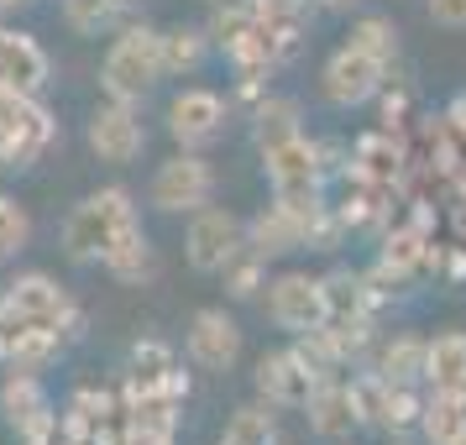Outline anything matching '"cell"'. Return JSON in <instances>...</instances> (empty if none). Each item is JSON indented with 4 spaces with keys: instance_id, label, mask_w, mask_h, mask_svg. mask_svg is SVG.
Wrapping results in <instances>:
<instances>
[{
    "instance_id": "obj_33",
    "label": "cell",
    "mask_w": 466,
    "mask_h": 445,
    "mask_svg": "<svg viewBox=\"0 0 466 445\" xmlns=\"http://www.w3.org/2000/svg\"><path fill=\"white\" fill-rule=\"evenodd\" d=\"M205 5H220V0H205Z\"/></svg>"
},
{
    "instance_id": "obj_22",
    "label": "cell",
    "mask_w": 466,
    "mask_h": 445,
    "mask_svg": "<svg viewBox=\"0 0 466 445\" xmlns=\"http://www.w3.org/2000/svg\"><path fill=\"white\" fill-rule=\"evenodd\" d=\"M210 32L205 26L178 22L163 32V74H199V64L210 58Z\"/></svg>"
},
{
    "instance_id": "obj_31",
    "label": "cell",
    "mask_w": 466,
    "mask_h": 445,
    "mask_svg": "<svg viewBox=\"0 0 466 445\" xmlns=\"http://www.w3.org/2000/svg\"><path fill=\"white\" fill-rule=\"evenodd\" d=\"M22 5H32V0H0V16H11V11H22Z\"/></svg>"
},
{
    "instance_id": "obj_26",
    "label": "cell",
    "mask_w": 466,
    "mask_h": 445,
    "mask_svg": "<svg viewBox=\"0 0 466 445\" xmlns=\"http://www.w3.org/2000/svg\"><path fill=\"white\" fill-rule=\"evenodd\" d=\"M346 43L361 47V53H372V58H382V64H393L399 58V26L388 22V16H361V22H351V37Z\"/></svg>"
},
{
    "instance_id": "obj_2",
    "label": "cell",
    "mask_w": 466,
    "mask_h": 445,
    "mask_svg": "<svg viewBox=\"0 0 466 445\" xmlns=\"http://www.w3.org/2000/svg\"><path fill=\"white\" fill-rule=\"evenodd\" d=\"M163 74V32L147 22L121 26V37H110L106 58H100V89L106 100H127V106H142Z\"/></svg>"
},
{
    "instance_id": "obj_23",
    "label": "cell",
    "mask_w": 466,
    "mask_h": 445,
    "mask_svg": "<svg viewBox=\"0 0 466 445\" xmlns=\"http://www.w3.org/2000/svg\"><path fill=\"white\" fill-rule=\"evenodd\" d=\"M226 440L236 445H283V435H278V420L268 414V403H241L231 420H226Z\"/></svg>"
},
{
    "instance_id": "obj_1",
    "label": "cell",
    "mask_w": 466,
    "mask_h": 445,
    "mask_svg": "<svg viewBox=\"0 0 466 445\" xmlns=\"http://www.w3.org/2000/svg\"><path fill=\"white\" fill-rule=\"evenodd\" d=\"M131 226H142L137 220V199H131V189H121V184H106V189L85 194L74 210L64 215V231H58V247H64L68 262H100V257L121 241V236L131 231Z\"/></svg>"
},
{
    "instance_id": "obj_13",
    "label": "cell",
    "mask_w": 466,
    "mask_h": 445,
    "mask_svg": "<svg viewBox=\"0 0 466 445\" xmlns=\"http://www.w3.org/2000/svg\"><path fill=\"white\" fill-rule=\"evenodd\" d=\"M47 79H53V64L43 43L22 26L0 22V95H43Z\"/></svg>"
},
{
    "instance_id": "obj_25",
    "label": "cell",
    "mask_w": 466,
    "mask_h": 445,
    "mask_svg": "<svg viewBox=\"0 0 466 445\" xmlns=\"http://www.w3.org/2000/svg\"><path fill=\"white\" fill-rule=\"evenodd\" d=\"M121 5L127 0H64V22L79 37H100V32H110L121 22Z\"/></svg>"
},
{
    "instance_id": "obj_15",
    "label": "cell",
    "mask_w": 466,
    "mask_h": 445,
    "mask_svg": "<svg viewBox=\"0 0 466 445\" xmlns=\"http://www.w3.org/2000/svg\"><path fill=\"white\" fill-rule=\"evenodd\" d=\"M304 420H309V430H315L319 440H340V435H351V430H357L351 382L325 378L315 393H309V403H304Z\"/></svg>"
},
{
    "instance_id": "obj_16",
    "label": "cell",
    "mask_w": 466,
    "mask_h": 445,
    "mask_svg": "<svg viewBox=\"0 0 466 445\" xmlns=\"http://www.w3.org/2000/svg\"><path fill=\"white\" fill-rule=\"evenodd\" d=\"M424 388L466 393V330H441L424 340Z\"/></svg>"
},
{
    "instance_id": "obj_20",
    "label": "cell",
    "mask_w": 466,
    "mask_h": 445,
    "mask_svg": "<svg viewBox=\"0 0 466 445\" xmlns=\"http://www.w3.org/2000/svg\"><path fill=\"white\" fill-rule=\"evenodd\" d=\"M100 268H106L116 283H142V278H152V273H157V252H152L147 231H142V226H131V231L121 236L106 257H100Z\"/></svg>"
},
{
    "instance_id": "obj_9",
    "label": "cell",
    "mask_w": 466,
    "mask_h": 445,
    "mask_svg": "<svg viewBox=\"0 0 466 445\" xmlns=\"http://www.w3.org/2000/svg\"><path fill=\"white\" fill-rule=\"evenodd\" d=\"M268 319L289 336H309L325 325V288L315 273H278L268 278Z\"/></svg>"
},
{
    "instance_id": "obj_6",
    "label": "cell",
    "mask_w": 466,
    "mask_h": 445,
    "mask_svg": "<svg viewBox=\"0 0 466 445\" xmlns=\"http://www.w3.org/2000/svg\"><path fill=\"white\" fill-rule=\"evenodd\" d=\"M85 142H89V152H95L100 163H110V168H131V163L147 152V126H142L137 106H127V100H106V106L89 110Z\"/></svg>"
},
{
    "instance_id": "obj_11",
    "label": "cell",
    "mask_w": 466,
    "mask_h": 445,
    "mask_svg": "<svg viewBox=\"0 0 466 445\" xmlns=\"http://www.w3.org/2000/svg\"><path fill=\"white\" fill-rule=\"evenodd\" d=\"M226 121H231V106L205 85L178 89V95L168 100V137L178 142V147H189V152H205L210 142H220Z\"/></svg>"
},
{
    "instance_id": "obj_29",
    "label": "cell",
    "mask_w": 466,
    "mask_h": 445,
    "mask_svg": "<svg viewBox=\"0 0 466 445\" xmlns=\"http://www.w3.org/2000/svg\"><path fill=\"white\" fill-rule=\"evenodd\" d=\"M424 11L445 32H466V0H424Z\"/></svg>"
},
{
    "instance_id": "obj_32",
    "label": "cell",
    "mask_w": 466,
    "mask_h": 445,
    "mask_svg": "<svg viewBox=\"0 0 466 445\" xmlns=\"http://www.w3.org/2000/svg\"><path fill=\"white\" fill-rule=\"evenodd\" d=\"M220 445H236V440H226V435H220Z\"/></svg>"
},
{
    "instance_id": "obj_24",
    "label": "cell",
    "mask_w": 466,
    "mask_h": 445,
    "mask_svg": "<svg viewBox=\"0 0 466 445\" xmlns=\"http://www.w3.org/2000/svg\"><path fill=\"white\" fill-rule=\"evenodd\" d=\"M32 236H37V220L26 210L16 194H0V262H11V257H22L32 247Z\"/></svg>"
},
{
    "instance_id": "obj_21",
    "label": "cell",
    "mask_w": 466,
    "mask_h": 445,
    "mask_svg": "<svg viewBox=\"0 0 466 445\" xmlns=\"http://www.w3.org/2000/svg\"><path fill=\"white\" fill-rule=\"evenodd\" d=\"M372 372L382 382H393V388H420L424 382V340L420 336H393L382 340L378 361H372Z\"/></svg>"
},
{
    "instance_id": "obj_30",
    "label": "cell",
    "mask_w": 466,
    "mask_h": 445,
    "mask_svg": "<svg viewBox=\"0 0 466 445\" xmlns=\"http://www.w3.org/2000/svg\"><path fill=\"white\" fill-rule=\"evenodd\" d=\"M309 5H319V11H351V5H361V0H309Z\"/></svg>"
},
{
    "instance_id": "obj_19",
    "label": "cell",
    "mask_w": 466,
    "mask_h": 445,
    "mask_svg": "<svg viewBox=\"0 0 466 445\" xmlns=\"http://www.w3.org/2000/svg\"><path fill=\"white\" fill-rule=\"evenodd\" d=\"M319 288H325V325H336V330H346V325H361L367 319V278L357 273H330L319 278Z\"/></svg>"
},
{
    "instance_id": "obj_8",
    "label": "cell",
    "mask_w": 466,
    "mask_h": 445,
    "mask_svg": "<svg viewBox=\"0 0 466 445\" xmlns=\"http://www.w3.org/2000/svg\"><path fill=\"white\" fill-rule=\"evenodd\" d=\"M247 247V220L220 205H205V210L189 215V231H184V257H189L194 273H220L236 252Z\"/></svg>"
},
{
    "instance_id": "obj_3",
    "label": "cell",
    "mask_w": 466,
    "mask_h": 445,
    "mask_svg": "<svg viewBox=\"0 0 466 445\" xmlns=\"http://www.w3.org/2000/svg\"><path fill=\"white\" fill-rule=\"evenodd\" d=\"M58 142V121L43 95H0V168L22 173Z\"/></svg>"
},
{
    "instance_id": "obj_4",
    "label": "cell",
    "mask_w": 466,
    "mask_h": 445,
    "mask_svg": "<svg viewBox=\"0 0 466 445\" xmlns=\"http://www.w3.org/2000/svg\"><path fill=\"white\" fill-rule=\"evenodd\" d=\"M210 199H215V168L205 152H189V147H178L168 163H157L147 184V205L157 215H194Z\"/></svg>"
},
{
    "instance_id": "obj_7",
    "label": "cell",
    "mask_w": 466,
    "mask_h": 445,
    "mask_svg": "<svg viewBox=\"0 0 466 445\" xmlns=\"http://www.w3.org/2000/svg\"><path fill=\"white\" fill-rule=\"evenodd\" d=\"M382 85H388V64L372 58V53H361V47H351V43H340L325 58V68H319V89H325V100L336 110L367 106L372 95H382Z\"/></svg>"
},
{
    "instance_id": "obj_18",
    "label": "cell",
    "mask_w": 466,
    "mask_h": 445,
    "mask_svg": "<svg viewBox=\"0 0 466 445\" xmlns=\"http://www.w3.org/2000/svg\"><path fill=\"white\" fill-rule=\"evenodd\" d=\"M299 131H304V110H299L294 95H268V100H257V110H252L257 152L278 147V142H289V137H299Z\"/></svg>"
},
{
    "instance_id": "obj_27",
    "label": "cell",
    "mask_w": 466,
    "mask_h": 445,
    "mask_svg": "<svg viewBox=\"0 0 466 445\" xmlns=\"http://www.w3.org/2000/svg\"><path fill=\"white\" fill-rule=\"evenodd\" d=\"M220 278H226V294L231 298H252L257 288H268V257H257V252H241L220 268Z\"/></svg>"
},
{
    "instance_id": "obj_17",
    "label": "cell",
    "mask_w": 466,
    "mask_h": 445,
    "mask_svg": "<svg viewBox=\"0 0 466 445\" xmlns=\"http://www.w3.org/2000/svg\"><path fill=\"white\" fill-rule=\"evenodd\" d=\"M304 247V226H299V215H289L283 205H262V210L247 220V252H257V257H283V252H299Z\"/></svg>"
},
{
    "instance_id": "obj_28",
    "label": "cell",
    "mask_w": 466,
    "mask_h": 445,
    "mask_svg": "<svg viewBox=\"0 0 466 445\" xmlns=\"http://www.w3.org/2000/svg\"><path fill=\"white\" fill-rule=\"evenodd\" d=\"M420 409H424V399L414 388H393V393H388V424H382V430H409V424H420Z\"/></svg>"
},
{
    "instance_id": "obj_5",
    "label": "cell",
    "mask_w": 466,
    "mask_h": 445,
    "mask_svg": "<svg viewBox=\"0 0 466 445\" xmlns=\"http://www.w3.org/2000/svg\"><path fill=\"white\" fill-rule=\"evenodd\" d=\"M0 315L22 319V325H47L58 336H74V325H79L74 298H68V288L53 273H16L5 283V294H0Z\"/></svg>"
},
{
    "instance_id": "obj_14",
    "label": "cell",
    "mask_w": 466,
    "mask_h": 445,
    "mask_svg": "<svg viewBox=\"0 0 466 445\" xmlns=\"http://www.w3.org/2000/svg\"><path fill=\"white\" fill-rule=\"evenodd\" d=\"M0 414H5V424H11L16 435H32V430H43L47 420H58L43 378H37V372H22V367H11L5 382H0Z\"/></svg>"
},
{
    "instance_id": "obj_10",
    "label": "cell",
    "mask_w": 466,
    "mask_h": 445,
    "mask_svg": "<svg viewBox=\"0 0 466 445\" xmlns=\"http://www.w3.org/2000/svg\"><path fill=\"white\" fill-rule=\"evenodd\" d=\"M319 382L325 378L299 357V346H289V351H262L257 357V372H252L257 399L268 403V409H304Z\"/></svg>"
},
{
    "instance_id": "obj_12",
    "label": "cell",
    "mask_w": 466,
    "mask_h": 445,
    "mask_svg": "<svg viewBox=\"0 0 466 445\" xmlns=\"http://www.w3.org/2000/svg\"><path fill=\"white\" fill-rule=\"evenodd\" d=\"M184 357L199 367V372H231L241 361V325H236L226 309H194L189 330H184Z\"/></svg>"
}]
</instances>
